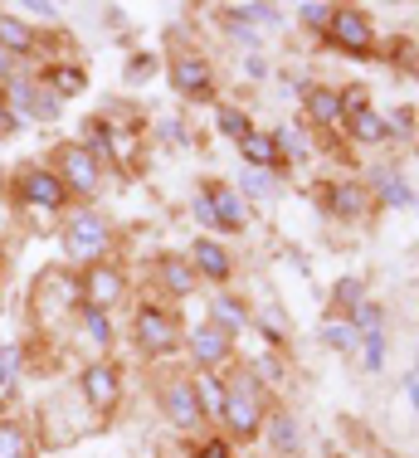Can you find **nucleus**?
<instances>
[{
	"instance_id": "obj_40",
	"label": "nucleus",
	"mask_w": 419,
	"mask_h": 458,
	"mask_svg": "<svg viewBox=\"0 0 419 458\" xmlns=\"http://www.w3.org/2000/svg\"><path fill=\"white\" fill-rule=\"evenodd\" d=\"M244 69H249V73H253V79H263V73H269V64H263V59H259V54H253V59H249V64H244Z\"/></svg>"
},
{
	"instance_id": "obj_37",
	"label": "nucleus",
	"mask_w": 419,
	"mask_h": 458,
	"mask_svg": "<svg viewBox=\"0 0 419 458\" xmlns=\"http://www.w3.org/2000/svg\"><path fill=\"white\" fill-rule=\"evenodd\" d=\"M88 147H93V151H107V127H88Z\"/></svg>"
},
{
	"instance_id": "obj_43",
	"label": "nucleus",
	"mask_w": 419,
	"mask_h": 458,
	"mask_svg": "<svg viewBox=\"0 0 419 458\" xmlns=\"http://www.w3.org/2000/svg\"><path fill=\"white\" fill-rule=\"evenodd\" d=\"M376 458H385V454H376Z\"/></svg>"
},
{
	"instance_id": "obj_42",
	"label": "nucleus",
	"mask_w": 419,
	"mask_h": 458,
	"mask_svg": "<svg viewBox=\"0 0 419 458\" xmlns=\"http://www.w3.org/2000/svg\"><path fill=\"white\" fill-rule=\"evenodd\" d=\"M10 73V49H0V79Z\"/></svg>"
},
{
	"instance_id": "obj_28",
	"label": "nucleus",
	"mask_w": 419,
	"mask_h": 458,
	"mask_svg": "<svg viewBox=\"0 0 419 458\" xmlns=\"http://www.w3.org/2000/svg\"><path fill=\"white\" fill-rule=\"evenodd\" d=\"M293 439H297V424L288 414H278V420H273V444H278V449H293Z\"/></svg>"
},
{
	"instance_id": "obj_9",
	"label": "nucleus",
	"mask_w": 419,
	"mask_h": 458,
	"mask_svg": "<svg viewBox=\"0 0 419 458\" xmlns=\"http://www.w3.org/2000/svg\"><path fill=\"white\" fill-rule=\"evenodd\" d=\"M59 161H64V171H69V181L79 185V191H93L98 185V166H93V157H88L83 147H64Z\"/></svg>"
},
{
	"instance_id": "obj_25",
	"label": "nucleus",
	"mask_w": 419,
	"mask_h": 458,
	"mask_svg": "<svg viewBox=\"0 0 419 458\" xmlns=\"http://www.w3.org/2000/svg\"><path fill=\"white\" fill-rule=\"evenodd\" d=\"M83 327H88V342H98V346H107V342H113V327H107V318H103L98 308L83 318Z\"/></svg>"
},
{
	"instance_id": "obj_17",
	"label": "nucleus",
	"mask_w": 419,
	"mask_h": 458,
	"mask_svg": "<svg viewBox=\"0 0 419 458\" xmlns=\"http://www.w3.org/2000/svg\"><path fill=\"white\" fill-rule=\"evenodd\" d=\"M239 147H244V157L253 166H278V141L273 137H249V141H239Z\"/></svg>"
},
{
	"instance_id": "obj_10",
	"label": "nucleus",
	"mask_w": 419,
	"mask_h": 458,
	"mask_svg": "<svg viewBox=\"0 0 419 458\" xmlns=\"http://www.w3.org/2000/svg\"><path fill=\"white\" fill-rule=\"evenodd\" d=\"M20 191H25V200H35V205H59L64 200V185L49 176V171H30L25 181H20Z\"/></svg>"
},
{
	"instance_id": "obj_20",
	"label": "nucleus",
	"mask_w": 419,
	"mask_h": 458,
	"mask_svg": "<svg viewBox=\"0 0 419 458\" xmlns=\"http://www.w3.org/2000/svg\"><path fill=\"white\" fill-rule=\"evenodd\" d=\"M25 45H30V30L20 20L0 15V49H25Z\"/></svg>"
},
{
	"instance_id": "obj_26",
	"label": "nucleus",
	"mask_w": 419,
	"mask_h": 458,
	"mask_svg": "<svg viewBox=\"0 0 419 458\" xmlns=\"http://www.w3.org/2000/svg\"><path fill=\"white\" fill-rule=\"evenodd\" d=\"M215 322H225L229 332H235V327L244 322V308H239L235 298H215Z\"/></svg>"
},
{
	"instance_id": "obj_32",
	"label": "nucleus",
	"mask_w": 419,
	"mask_h": 458,
	"mask_svg": "<svg viewBox=\"0 0 419 458\" xmlns=\"http://www.w3.org/2000/svg\"><path fill=\"white\" fill-rule=\"evenodd\" d=\"M151 73H157V64H151L147 54H141V59H132V64H127V79H132V83H147Z\"/></svg>"
},
{
	"instance_id": "obj_29",
	"label": "nucleus",
	"mask_w": 419,
	"mask_h": 458,
	"mask_svg": "<svg viewBox=\"0 0 419 458\" xmlns=\"http://www.w3.org/2000/svg\"><path fill=\"white\" fill-rule=\"evenodd\" d=\"M366 342V370H381V361H385V336L376 332V336H361Z\"/></svg>"
},
{
	"instance_id": "obj_13",
	"label": "nucleus",
	"mask_w": 419,
	"mask_h": 458,
	"mask_svg": "<svg viewBox=\"0 0 419 458\" xmlns=\"http://www.w3.org/2000/svg\"><path fill=\"white\" fill-rule=\"evenodd\" d=\"M195 264H201V274H210V278L229 274V259H225V249H219L215 239H201V244H195Z\"/></svg>"
},
{
	"instance_id": "obj_21",
	"label": "nucleus",
	"mask_w": 419,
	"mask_h": 458,
	"mask_svg": "<svg viewBox=\"0 0 419 458\" xmlns=\"http://www.w3.org/2000/svg\"><path fill=\"white\" fill-rule=\"evenodd\" d=\"M376 332H381V308L361 298L356 302V336H376Z\"/></svg>"
},
{
	"instance_id": "obj_6",
	"label": "nucleus",
	"mask_w": 419,
	"mask_h": 458,
	"mask_svg": "<svg viewBox=\"0 0 419 458\" xmlns=\"http://www.w3.org/2000/svg\"><path fill=\"white\" fill-rule=\"evenodd\" d=\"M205 200H210V210H215V225H225V229L244 225V205H239V195L229 191V185H210Z\"/></svg>"
},
{
	"instance_id": "obj_24",
	"label": "nucleus",
	"mask_w": 419,
	"mask_h": 458,
	"mask_svg": "<svg viewBox=\"0 0 419 458\" xmlns=\"http://www.w3.org/2000/svg\"><path fill=\"white\" fill-rule=\"evenodd\" d=\"M322 342L332 346V352H351V346H356L361 336L351 332V327H341V322H332V327H327V332H322Z\"/></svg>"
},
{
	"instance_id": "obj_22",
	"label": "nucleus",
	"mask_w": 419,
	"mask_h": 458,
	"mask_svg": "<svg viewBox=\"0 0 419 458\" xmlns=\"http://www.w3.org/2000/svg\"><path fill=\"white\" fill-rule=\"evenodd\" d=\"M25 454V429L20 424H0V458H20Z\"/></svg>"
},
{
	"instance_id": "obj_8",
	"label": "nucleus",
	"mask_w": 419,
	"mask_h": 458,
	"mask_svg": "<svg viewBox=\"0 0 419 458\" xmlns=\"http://www.w3.org/2000/svg\"><path fill=\"white\" fill-rule=\"evenodd\" d=\"M175 89L191 93V98H205L210 93V69L195 54H185V59H175Z\"/></svg>"
},
{
	"instance_id": "obj_3",
	"label": "nucleus",
	"mask_w": 419,
	"mask_h": 458,
	"mask_svg": "<svg viewBox=\"0 0 419 458\" xmlns=\"http://www.w3.org/2000/svg\"><path fill=\"white\" fill-rule=\"evenodd\" d=\"M225 420L235 424V434H253L259 429V405H253V380H239L225 395Z\"/></svg>"
},
{
	"instance_id": "obj_35",
	"label": "nucleus",
	"mask_w": 419,
	"mask_h": 458,
	"mask_svg": "<svg viewBox=\"0 0 419 458\" xmlns=\"http://www.w3.org/2000/svg\"><path fill=\"white\" fill-rule=\"evenodd\" d=\"M244 191H249V195H263V200H269V195H273V181L253 171V176H244Z\"/></svg>"
},
{
	"instance_id": "obj_12",
	"label": "nucleus",
	"mask_w": 419,
	"mask_h": 458,
	"mask_svg": "<svg viewBox=\"0 0 419 458\" xmlns=\"http://www.w3.org/2000/svg\"><path fill=\"white\" fill-rule=\"evenodd\" d=\"M167 414L175 424H195V414H201V400H195L191 386H171L167 390Z\"/></svg>"
},
{
	"instance_id": "obj_4",
	"label": "nucleus",
	"mask_w": 419,
	"mask_h": 458,
	"mask_svg": "<svg viewBox=\"0 0 419 458\" xmlns=\"http://www.w3.org/2000/svg\"><path fill=\"white\" fill-rule=\"evenodd\" d=\"M137 342L147 346V352H171V346H175V327L161 318L157 308H141L137 312Z\"/></svg>"
},
{
	"instance_id": "obj_16",
	"label": "nucleus",
	"mask_w": 419,
	"mask_h": 458,
	"mask_svg": "<svg viewBox=\"0 0 419 458\" xmlns=\"http://www.w3.org/2000/svg\"><path fill=\"white\" fill-rule=\"evenodd\" d=\"M307 107H312L317 123H337V117H341V98L332 89H312V93H307Z\"/></svg>"
},
{
	"instance_id": "obj_19",
	"label": "nucleus",
	"mask_w": 419,
	"mask_h": 458,
	"mask_svg": "<svg viewBox=\"0 0 419 458\" xmlns=\"http://www.w3.org/2000/svg\"><path fill=\"white\" fill-rule=\"evenodd\" d=\"M195 400H201L210 414H225V390H219V380H215V376H205L201 386H195Z\"/></svg>"
},
{
	"instance_id": "obj_33",
	"label": "nucleus",
	"mask_w": 419,
	"mask_h": 458,
	"mask_svg": "<svg viewBox=\"0 0 419 458\" xmlns=\"http://www.w3.org/2000/svg\"><path fill=\"white\" fill-rule=\"evenodd\" d=\"M167 283H171L175 293H185V288H191V268L175 264V259H171V264H167Z\"/></svg>"
},
{
	"instance_id": "obj_11",
	"label": "nucleus",
	"mask_w": 419,
	"mask_h": 458,
	"mask_svg": "<svg viewBox=\"0 0 419 458\" xmlns=\"http://www.w3.org/2000/svg\"><path fill=\"white\" fill-rule=\"evenodd\" d=\"M83 386H88V400H93L98 410H107V405L117 400V376H113L107 366H93V370H88Z\"/></svg>"
},
{
	"instance_id": "obj_44",
	"label": "nucleus",
	"mask_w": 419,
	"mask_h": 458,
	"mask_svg": "<svg viewBox=\"0 0 419 458\" xmlns=\"http://www.w3.org/2000/svg\"><path fill=\"white\" fill-rule=\"evenodd\" d=\"M415 370H419V366H415Z\"/></svg>"
},
{
	"instance_id": "obj_39",
	"label": "nucleus",
	"mask_w": 419,
	"mask_h": 458,
	"mask_svg": "<svg viewBox=\"0 0 419 458\" xmlns=\"http://www.w3.org/2000/svg\"><path fill=\"white\" fill-rule=\"evenodd\" d=\"M405 395H410V405L419 410V376H410V380H405Z\"/></svg>"
},
{
	"instance_id": "obj_30",
	"label": "nucleus",
	"mask_w": 419,
	"mask_h": 458,
	"mask_svg": "<svg viewBox=\"0 0 419 458\" xmlns=\"http://www.w3.org/2000/svg\"><path fill=\"white\" fill-rule=\"evenodd\" d=\"M54 89H59V93H79L83 89V73L79 69H59V73H54Z\"/></svg>"
},
{
	"instance_id": "obj_15",
	"label": "nucleus",
	"mask_w": 419,
	"mask_h": 458,
	"mask_svg": "<svg viewBox=\"0 0 419 458\" xmlns=\"http://www.w3.org/2000/svg\"><path fill=\"white\" fill-rule=\"evenodd\" d=\"M117 293H123V278H117L113 268H93V278H88V298H93V302H113Z\"/></svg>"
},
{
	"instance_id": "obj_7",
	"label": "nucleus",
	"mask_w": 419,
	"mask_h": 458,
	"mask_svg": "<svg viewBox=\"0 0 419 458\" xmlns=\"http://www.w3.org/2000/svg\"><path fill=\"white\" fill-rule=\"evenodd\" d=\"M64 239H69L73 254H98V249H103V220H98V215H79Z\"/></svg>"
},
{
	"instance_id": "obj_5",
	"label": "nucleus",
	"mask_w": 419,
	"mask_h": 458,
	"mask_svg": "<svg viewBox=\"0 0 419 458\" xmlns=\"http://www.w3.org/2000/svg\"><path fill=\"white\" fill-rule=\"evenodd\" d=\"M346 103H351V132H356L361 141H385V137H390V123H385V117H376V113L366 107V93L351 89Z\"/></svg>"
},
{
	"instance_id": "obj_31",
	"label": "nucleus",
	"mask_w": 419,
	"mask_h": 458,
	"mask_svg": "<svg viewBox=\"0 0 419 458\" xmlns=\"http://www.w3.org/2000/svg\"><path fill=\"white\" fill-rule=\"evenodd\" d=\"M15 366H20V352H15V346H0V386H10Z\"/></svg>"
},
{
	"instance_id": "obj_23",
	"label": "nucleus",
	"mask_w": 419,
	"mask_h": 458,
	"mask_svg": "<svg viewBox=\"0 0 419 458\" xmlns=\"http://www.w3.org/2000/svg\"><path fill=\"white\" fill-rule=\"evenodd\" d=\"M219 132H229V137H239V141H249V117L244 113H235V107H219Z\"/></svg>"
},
{
	"instance_id": "obj_41",
	"label": "nucleus",
	"mask_w": 419,
	"mask_h": 458,
	"mask_svg": "<svg viewBox=\"0 0 419 458\" xmlns=\"http://www.w3.org/2000/svg\"><path fill=\"white\" fill-rule=\"evenodd\" d=\"M201 458H229V454H225V444H205Z\"/></svg>"
},
{
	"instance_id": "obj_14",
	"label": "nucleus",
	"mask_w": 419,
	"mask_h": 458,
	"mask_svg": "<svg viewBox=\"0 0 419 458\" xmlns=\"http://www.w3.org/2000/svg\"><path fill=\"white\" fill-rule=\"evenodd\" d=\"M332 210L346 215V220H356V215L366 210V191H361V185H337V191H332Z\"/></svg>"
},
{
	"instance_id": "obj_38",
	"label": "nucleus",
	"mask_w": 419,
	"mask_h": 458,
	"mask_svg": "<svg viewBox=\"0 0 419 458\" xmlns=\"http://www.w3.org/2000/svg\"><path fill=\"white\" fill-rule=\"evenodd\" d=\"M5 132H15V113H10L5 98H0V137H5Z\"/></svg>"
},
{
	"instance_id": "obj_36",
	"label": "nucleus",
	"mask_w": 419,
	"mask_h": 458,
	"mask_svg": "<svg viewBox=\"0 0 419 458\" xmlns=\"http://www.w3.org/2000/svg\"><path fill=\"white\" fill-rule=\"evenodd\" d=\"M303 20L307 25H322V20H332V10L327 5H303Z\"/></svg>"
},
{
	"instance_id": "obj_1",
	"label": "nucleus",
	"mask_w": 419,
	"mask_h": 458,
	"mask_svg": "<svg viewBox=\"0 0 419 458\" xmlns=\"http://www.w3.org/2000/svg\"><path fill=\"white\" fill-rule=\"evenodd\" d=\"M10 107L35 117V123H54V117H59V93L35 89V83H10Z\"/></svg>"
},
{
	"instance_id": "obj_34",
	"label": "nucleus",
	"mask_w": 419,
	"mask_h": 458,
	"mask_svg": "<svg viewBox=\"0 0 419 458\" xmlns=\"http://www.w3.org/2000/svg\"><path fill=\"white\" fill-rule=\"evenodd\" d=\"M337 302H351V308H356L361 302V278H341L337 283Z\"/></svg>"
},
{
	"instance_id": "obj_2",
	"label": "nucleus",
	"mask_w": 419,
	"mask_h": 458,
	"mask_svg": "<svg viewBox=\"0 0 419 458\" xmlns=\"http://www.w3.org/2000/svg\"><path fill=\"white\" fill-rule=\"evenodd\" d=\"M332 35H337V45L351 49V54H371V45H376L371 20L361 15V10H332Z\"/></svg>"
},
{
	"instance_id": "obj_18",
	"label": "nucleus",
	"mask_w": 419,
	"mask_h": 458,
	"mask_svg": "<svg viewBox=\"0 0 419 458\" xmlns=\"http://www.w3.org/2000/svg\"><path fill=\"white\" fill-rule=\"evenodd\" d=\"M195 356H201V361H219V356H225V332L201 327V332H195Z\"/></svg>"
},
{
	"instance_id": "obj_27",
	"label": "nucleus",
	"mask_w": 419,
	"mask_h": 458,
	"mask_svg": "<svg viewBox=\"0 0 419 458\" xmlns=\"http://www.w3.org/2000/svg\"><path fill=\"white\" fill-rule=\"evenodd\" d=\"M381 191H385V200H390V205H410V191L395 181V171H381Z\"/></svg>"
}]
</instances>
